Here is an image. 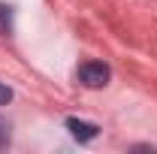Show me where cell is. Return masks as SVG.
I'll list each match as a JSON object with an SVG mask.
<instances>
[{
    "label": "cell",
    "mask_w": 157,
    "mask_h": 154,
    "mask_svg": "<svg viewBox=\"0 0 157 154\" xmlns=\"http://www.w3.org/2000/svg\"><path fill=\"white\" fill-rule=\"evenodd\" d=\"M109 79H112L109 67L100 64V60H88V64L78 67V82H82L85 88H106Z\"/></svg>",
    "instance_id": "6da1fadb"
},
{
    "label": "cell",
    "mask_w": 157,
    "mask_h": 154,
    "mask_svg": "<svg viewBox=\"0 0 157 154\" xmlns=\"http://www.w3.org/2000/svg\"><path fill=\"white\" fill-rule=\"evenodd\" d=\"M67 130H70V136L78 139V142H91V139H97V133H100L97 124H91V121H78V118H67Z\"/></svg>",
    "instance_id": "7a4b0ae2"
},
{
    "label": "cell",
    "mask_w": 157,
    "mask_h": 154,
    "mask_svg": "<svg viewBox=\"0 0 157 154\" xmlns=\"http://www.w3.org/2000/svg\"><path fill=\"white\" fill-rule=\"evenodd\" d=\"M6 145H9V124L0 118V151H3Z\"/></svg>",
    "instance_id": "3957f363"
},
{
    "label": "cell",
    "mask_w": 157,
    "mask_h": 154,
    "mask_svg": "<svg viewBox=\"0 0 157 154\" xmlns=\"http://www.w3.org/2000/svg\"><path fill=\"white\" fill-rule=\"evenodd\" d=\"M9 100H12V91H9V85H3V82H0V106H6Z\"/></svg>",
    "instance_id": "277c9868"
}]
</instances>
